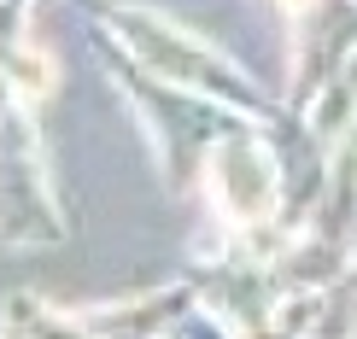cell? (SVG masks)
Returning a JSON list of instances; mask_svg holds the SVG:
<instances>
[{
  "label": "cell",
  "instance_id": "2",
  "mask_svg": "<svg viewBox=\"0 0 357 339\" xmlns=\"http://www.w3.org/2000/svg\"><path fill=\"white\" fill-rule=\"evenodd\" d=\"M211 187H217V205L229 216H241V223H258V216H270L275 205V170L270 158H264L258 141H222L211 152Z\"/></svg>",
  "mask_w": 357,
  "mask_h": 339
},
{
  "label": "cell",
  "instance_id": "1",
  "mask_svg": "<svg viewBox=\"0 0 357 339\" xmlns=\"http://www.w3.org/2000/svg\"><path fill=\"white\" fill-rule=\"evenodd\" d=\"M123 36H129V47H141V58L158 70V77H170V82H188V88H205V94H222L229 77H234V70L222 65L205 41H193V36L158 24V18H146V12L123 18Z\"/></svg>",
  "mask_w": 357,
  "mask_h": 339
}]
</instances>
